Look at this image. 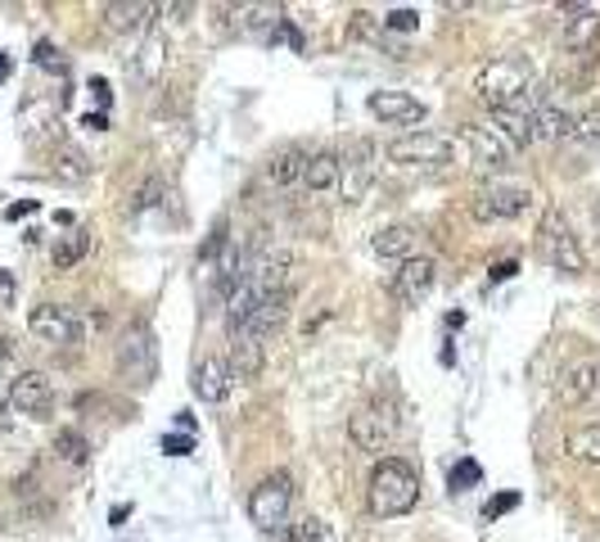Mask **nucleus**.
Segmentation results:
<instances>
[{"mask_svg":"<svg viewBox=\"0 0 600 542\" xmlns=\"http://www.w3.org/2000/svg\"><path fill=\"white\" fill-rule=\"evenodd\" d=\"M10 407L23 411V416H33V420H46L54 411V384L41 371L14 375V384H10Z\"/></svg>","mask_w":600,"mask_h":542,"instance_id":"16","label":"nucleus"},{"mask_svg":"<svg viewBox=\"0 0 600 542\" xmlns=\"http://www.w3.org/2000/svg\"><path fill=\"white\" fill-rule=\"evenodd\" d=\"M91 90L100 96V104H109V82H91Z\"/></svg>","mask_w":600,"mask_h":542,"instance_id":"44","label":"nucleus"},{"mask_svg":"<svg viewBox=\"0 0 600 542\" xmlns=\"http://www.w3.org/2000/svg\"><path fill=\"white\" fill-rule=\"evenodd\" d=\"M27 330L41 340V344H54V348H77L86 340V325L73 308H59V304H41L27 312Z\"/></svg>","mask_w":600,"mask_h":542,"instance_id":"9","label":"nucleus"},{"mask_svg":"<svg viewBox=\"0 0 600 542\" xmlns=\"http://www.w3.org/2000/svg\"><path fill=\"white\" fill-rule=\"evenodd\" d=\"M596 398H600V384H596Z\"/></svg>","mask_w":600,"mask_h":542,"instance_id":"47","label":"nucleus"},{"mask_svg":"<svg viewBox=\"0 0 600 542\" xmlns=\"http://www.w3.org/2000/svg\"><path fill=\"white\" fill-rule=\"evenodd\" d=\"M0 82H10V54H0Z\"/></svg>","mask_w":600,"mask_h":542,"instance_id":"45","label":"nucleus"},{"mask_svg":"<svg viewBox=\"0 0 600 542\" xmlns=\"http://www.w3.org/2000/svg\"><path fill=\"white\" fill-rule=\"evenodd\" d=\"M163 452H167V457H190L195 439L190 434H163Z\"/></svg>","mask_w":600,"mask_h":542,"instance_id":"38","label":"nucleus"},{"mask_svg":"<svg viewBox=\"0 0 600 542\" xmlns=\"http://www.w3.org/2000/svg\"><path fill=\"white\" fill-rule=\"evenodd\" d=\"M528 204H533V190L524 186V181H501L497 176V181H488V186L474 195L470 213L478 222H510V218L528 213Z\"/></svg>","mask_w":600,"mask_h":542,"instance_id":"7","label":"nucleus"},{"mask_svg":"<svg viewBox=\"0 0 600 542\" xmlns=\"http://www.w3.org/2000/svg\"><path fill=\"white\" fill-rule=\"evenodd\" d=\"M393 163H407V168H442L457 159V136L447 132H407L398 140H388L384 149Z\"/></svg>","mask_w":600,"mask_h":542,"instance_id":"5","label":"nucleus"},{"mask_svg":"<svg viewBox=\"0 0 600 542\" xmlns=\"http://www.w3.org/2000/svg\"><path fill=\"white\" fill-rule=\"evenodd\" d=\"M366 497H371V516L398 520V516H407V510H415V502H420V475L402 457H384L371 470Z\"/></svg>","mask_w":600,"mask_h":542,"instance_id":"2","label":"nucleus"},{"mask_svg":"<svg viewBox=\"0 0 600 542\" xmlns=\"http://www.w3.org/2000/svg\"><path fill=\"white\" fill-rule=\"evenodd\" d=\"M348 434H352V443L362 447V452H384L388 439L398 434V411H393V403H366L362 411L348 420Z\"/></svg>","mask_w":600,"mask_h":542,"instance_id":"10","label":"nucleus"},{"mask_svg":"<svg viewBox=\"0 0 600 542\" xmlns=\"http://www.w3.org/2000/svg\"><path fill=\"white\" fill-rule=\"evenodd\" d=\"M235 14V27L245 37H266L272 41V33L285 23V14H280V5H239V10H230Z\"/></svg>","mask_w":600,"mask_h":542,"instance_id":"24","label":"nucleus"},{"mask_svg":"<svg viewBox=\"0 0 600 542\" xmlns=\"http://www.w3.org/2000/svg\"><path fill=\"white\" fill-rule=\"evenodd\" d=\"M37 64H41V69H64V59L54 54V46H50V41H41V46H37Z\"/></svg>","mask_w":600,"mask_h":542,"instance_id":"41","label":"nucleus"},{"mask_svg":"<svg viewBox=\"0 0 600 542\" xmlns=\"http://www.w3.org/2000/svg\"><path fill=\"white\" fill-rule=\"evenodd\" d=\"M163 199H167V181L154 172V176H145L140 186H136V195H132L127 208H132V213H145V208H154V204H163Z\"/></svg>","mask_w":600,"mask_h":542,"instance_id":"32","label":"nucleus"},{"mask_svg":"<svg viewBox=\"0 0 600 542\" xmlns=\"http://www.w3.org/2000/svg\"><path fill=\"white\" fill-rule=\"evenodd\" d=\"M285 321H289V290H285V294L253 298V308L245 312V321H239V325L230 330V335H249V340L266 344V340H276V335H280Z\"/></svg>","mask_w":600,"mask_h":542,"instance_id":"12","label":"nucleus"},{"mask_svg":"<svg viewBox=\"0 0 600 542\" xmlns=\"http://www.w3.org/2000/svg\"><path fill=\"white\" fill-rule=\"evenodd\" d=\"M104 27L109 33H145L149 14H154V5H104Z\"/></svg>","mask_w":600,"mask_h":542,"instance_id":"26","label":"nucleus"},{"mask_svg":"<svg viewBox=\"0 0 600 542\" xmlns=\"http://www.w3.org/2000/svg\"><path fill=\"white\" fill-rule=\"evenodd\" d=\"M230 375H235V384L239 380H258L262 375V367H266V344H258V340H249V335H230Z\"/></svg>","mask_w":600,"mask_h":542,"instance_id":"20","label":"nucleus"},{"mask_svg":"<svg viewBox=\"0 0 600 542\" xmlns=\"http://www.w3.org/2000/svg\"><path fill=\"white\" fill-rule=\"evenodd\" d=\"M492 127L505 136L510 149H528V145L537 140L533 109H492Z\"/></svg>","mask_w":600,"mask_h":542,"instance_id":"21","label":"nucleus"},{"mask_svg":"<svg viewBox=\"0 0 600 542\" xmlns=\"http://www.w3.org/2000/svg\"><path fill=\"white\" fill-rule=\"evenodd\" d=\"M520 506V493H497L488 506H484V520H497V516H505V510H515Z\"/></svg>","mask_w":600,"mask_h":542,"instance_id":"37","label":"nucleus"},{"mask_svg":"<svg viewBox=\"0 0 600 542\" xmlns=\"http://www.w3.org/2000/svg\"><path fill=\"white\" fill-rule=\"evenodd\" d=\"M276 41H285L289 50H303V37H298V27H293L289 19H285V23L276 27V33H272V46H276Z\"/></svg>","mask_w":600,"mask_h":542,"instance_id":"39","label":"nucleus"},{"mask_svg":"<svg viewBox=\"0 0 600 542\" xmlns=\"http://www.w3.org/2000/svg\"><path fill=\"white\" fill-rule=\"evenodd\" d=\"M596 384H600V357H578V361H568V367L560 371L555 398L564 407H583V403L596 398Z\"/></svg>","mask_w":600,"mask_h":542,"instance_id":"14","label":"nucleus"},{"mask_svg":"<svg viewBox=\"0 0 600 542\" xmlns=\"http://www.w3.org/2000/svg\"><path fill=\"white\" fill-rule=\"evenodd\" d=\"M54 176H64V181H86V176H91V159H86L77 145H59V149H54Z\"/></svg>","mask_w":600,"mask_h":542,"instance_id":"29","label":"nucleus"},{"mask_svg":"<svg viewBox=\"0 0 600 542\" xmlns=\"http://www.w3.org/2000/svg\"><path fill=\"white\" fill-rule=\"evenodd\" d=\"M14 298H18V281H14V271H0V308H14Z\"/></svg>","mask_w":600,"mask_h":542,"instance_id":"40","label":"nucleus"},{"mask_svg":"<svg viewBox=\"0 0 600 542\" xmlns=\"http://www.w3.org/2000/svg\"><path fill=\"white\" fill-rule=\"evenodd\" d=\"M596 321H600V312H596Z\"/></svg>","mask_w":600,"mask_h":542,"instance_id":"48","label":"nucleus"},{"mask_svg":"<svg viewBox=\"0 0 600 542\" xmlns=\"http://www.w3.org/2000/svg\"><path fill=\"white\" fill-rule=\"evenodd\" d=\"M415 249H420V231L415 226H379L375 235H371V254L375 258H398V262H407V258H415Z\"/></svg>","mask_w":600,"mask_h":542,"instance_id":"19","label":"nucleus"},{"mask_svg":"<svg viewBox=\"0 0 600 542\" xmlns=\"http://www.w3.org/2000/svg\"><path fill=\"white\" fill-rule=\"evenodd\" d=\"M163 69H167V41H163L159 33H149V37L140 41V54H136V73H140L145 82H159Z\"/></svg>","mask_w":600,"mask_h":542,"instance_id":"27","label":"nucleus"},{"mask_svg":"<svg viewBox=\"0 0 600 542\" xmlns=\"http://www.w3.org/2000/svg\"><path fill=\"white\" fill-rule=\"evenodd\" d=\"M537 254H542L555 271H568V276H578V271L587 267V254L578 245V235L568 231V222H564L560 208H547L542 226H537Z\"/></svg>","mask_w":600,"mask_h":542,"instance_id":"3","label":"nucleus"},{"mask_svg":"<svg viewBox=\"0 0 600 542\" xmlns=\"http://www.w3.org/2000/svg\"><path fill=\"white\" fill-rule=\"evenodd\" d=\"M366 109L379 118V123H393V127H411V123H425L429 118V109L415 96H407V90H371Z\"/></svg>","mask_w":600,"mask_h":542,"instance_id":"17","label":"nucleus"},{"mask_svg":"<svg viewBox=\"0 0 600 542\" xmlns=\"http://www.w3.org/2000/svg\"><path fill=\"white\" fill-rule=\"evenodd\" d=\"M117 375H123L127 384L145 389V384H154L159 375V344H154V330L149 325H132L123 344H117Z\"/></svg>","mask_w":600,"mask_h":542,"instance_id":"6","label":"nucleus"},{"mask_svg":"<svg viewBox=\"0 0 600 542\" xmlns=\"http://www.w3.org/2000/svg\"><path fill=\"white\" fill-rule=\"evenodd\" d=\"M533 86H537V64L524 54H497L474 77L478 100L492 109H528Z\"/></svg>","mask_w":600,"mask_h":542,"instance_id":"1","label":"nucleus"},{"mask_svg":"<svg viewBox=\"0 0 600 542\" xmlns=\"http://www.w3.org/2000/svg\"><path fill=\"white\" fill-rule=\"evenodd\" d=\"M86 249H91V235H86V231H68L64 239H59V245H54V267H77L82 258H86Z\"/></svg>","mask_w":600,"mask_h":542,"instance_id":"31","label":"nucleus"},{"mask_svg":"<svg viewBox=\"0 0 600 542\" xmlns=\"http://www.w3.org/2000/svg\"><path fill=\"white\" fill-rule=\"evenodd\" d=\"M289 510H293V479L289 475H266L262 484L249 493V520L262 533L289 529Z\"/></svg>","mask_w":600,"mask_h":542,"instance_id":"4","label":"nucleus"},{"mask_svg":"<svg viewBox=\"0 0 600 542\" xmlns=\"http://www.w3.org/2000/svg\"><path fill=\"white\" fill-rule=\"evenodd\" d=\"M434 281H438V262L420 254V258H407V262L393 271V285H388V290H393L398 304L420 308V304H425V298H429Z\"/></svg>","mask_w":600,"mask_h":542,"instance_id":"13","label":"nucleus"},{"mask_svg":"<svg viewBox=\"0 0 600 542\" xmlns=\"http://www.w3.org/2000/svg\"><path fill=\"white\" fill-rule=\"evenodd\" d=\"M596 239H600V208H596Z\"/></svg>","mask_w":600,"mask_h":542,"instance_id":"46","label":"nucleus"},{"mask_svg":"<svg viewBox=\"0 0 600 542\" xmlns=\"http://www.w3.org/2000/svg\"><path fill=\"white\" fill-rule=\"evenodd\" d=\"M384 27H388V33H411V27H420V14L415 10H388Z\"/></svg>","mask_w":600,"mask_h":542,"instance_id":"36","label":"nucleus"},{"mask_svg":"<svg viewBox=\"0 0 600 542\" xmlns=\"http://www.w3.org/2000/svg\"><path fill=\"white\" fill-rule=\"evenodd\" d=\"M375 155H379V149L366 136H352L348 149L339 155V195L348 204H362L366 190L375 186Z\"/></svg>","mask_w":600,"mask_h":542,"instance_id":"8","label":"nucleus"},{"mask_svg":"<svg viewBox=\"0 0 600 542\" xmlns=\"http://www.w3.org/2000/svg\"><path fill=\"white\" fill-rule=\"evenodd\" d=\"M289 542H339V538H335V529H329L321 516H303L289 529Z\"/></svg>","mask_w":600,"mask_h":542,"instance_id":"33","label":"nucleus"},{"mask_svg":"<svg viewBox=\"0 0 600 542\" xmlns=\"http://www.w3.org/2000/svg\"><path fill=\"white\" fill-rule=\"evenodd\" d=\"M303 168H308V149L303 145H285V149H276L272 155V163H266V181L272 186H298L303 181Z\"/></svg>","mask_w":600,"mask_h":542,"instance_id":"23","label":"nucleus"},{"mask_svg":"<svg viewBox=\"0 0 600 542\" xmlns=\"http://www.w3.org/2000/svg\"><path fill=\"white\" fill-rule=\"evenodd\" d=\"M176 426H182V430L190 434V430H195V416H190V411H176Z\"/></svg>","mask_w":600,"mask_h":542,"instance_id":"43","label":"nucleus"},{"mask_svg":"<svg viewBox=\"0 0 600 542\" xmlns=\"http://www.w3.org/2000/svg\"><path fill=\"white\" fill-rule=\"evenodd\" d=\"M520 271V262H501V267H492V281H510Z\"/></svg>","mask_w":600,"mask_h":542,"instance_id":"42","label":"nucleus"},{"mask_svg":"<svg viewBox=\"0 0 600 542\" xmlns=\"http://www.w3.org/2000/svg\"><path fill=\"white\" fill-rule=\"evenodd\" d=\"M461 145L470 149V159L478 168H488V172H501L510 163V155H515V149L505 145V136L497 127H484V123H465L461 127Z\"/></svg>","mask_w":600,"mask_h":542,"instance_id":"15","label":"nucleus"},{"mask_svg":"<svg viewBox=\"0 0 600 542\" xmlns=\"http://www.w3.org/2000/svg\"><path fill=\"white\" fill-rule=\"evenodd\" d=\"M303 186L308 190H335L339 186V155H329V149H321V155H308Z\"/></svg>","mask_w":600,"mask_h":542,"instance_id":"25","label":"nucleus"},{"mask_svg":"<svg viewBox=\"0 0 600 542\" xmlns=\"http://www.w3.org/2000/svg\"><path fill=\"white\" fill-rule=\"evenodd\" d=\"M190 394L199 403H226L235 394V375L226 367V357H203L195 361V371H190Z\"/></svg>","mask_w":600,"mask_h":542,"instance_id":"18","label":"nucleus"},{"mask_svg":"<svg viewBox=\"0 0 600 542\" xmlns=\"http://www.w3.org/2000/svg\"><path fill=\"white\" fill-rule=\"evenodd\" d=\"M560 41L568 59H600V14L591 5H568Z\"/></svg>","mask_w":600,"mask_h":542,"instance_id":"11","label":"nucleus"},{"mask_svg":"<svg viewBox=\"0 0 600 542\" xmlns=\"http://www.w3.org/2000/svg\"><path fill=\"white\" fill-rule=\"evenodd\" d=\"M564 452L574 461H587V466H600V426H583L564 439Z\"/></svg>","mask_w":600,"mask_h":542,"instance_id":"28","label":"nucleus"},{"mask_svg":"<svg viewBox=\"0 0 600 542\" xmlns=\"http://www.w3.org/2000/svg\"><path fill=\"white\" fill-rule=\"evenodd\" d=\"M574 140H578V145H587V149H596V155H600V109L578 113V123H574Z\"/></svg>","mask_w":600,"mask_h":542,"instance_id":"34","label":"nucleus"},{"mask_svg":"<svg viewBox=\"0 0 600 542\" xmlns=\"http://www.w3.org/2000/svg\"><path fill=\"white\" fill-rule=\"evenodd\" d=\"M478 479H484V470H478V461H470V457H461L457 466H452V475H447V489L452 493H465V489H474Z\"/></svg>","mask_w":600,"mask_h":542,"instance_id":"35","label":"nucleus"},{"mask_svg":"<svg viewBox=\"0 0 600 542\" xmlns=\"http://www.w3.org/2000/svg\"><path fill=\"white\" fill-rule=\"evenodd\" d=\"M574 123L578 118L568 113L564 104H555V100H537L533 104V127H537V140H564V136H574Z\"/></svg>","mask_w":600,"mask_h":542,"instance_id":"22","label":"nucleus"},{"mask_svg":"<svg viewBox=\"0 0 600 542\" xmlns=\"http://www.w3.org/2000/svg\"><path fill=\"white\" fill-rule=\"evenodd\" d=\"M54 452H59V461H68V466H86V461H91V443H86L77 430H59L54 434Z\"/></svg>","mask_w":600,"mask_h":542,"instance_id":"30","label":"nucleus"}]
</instances>
